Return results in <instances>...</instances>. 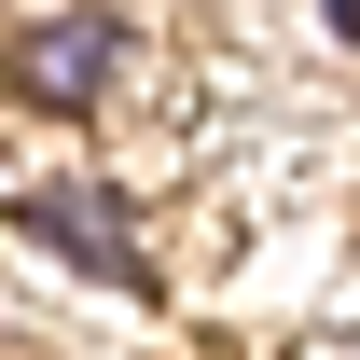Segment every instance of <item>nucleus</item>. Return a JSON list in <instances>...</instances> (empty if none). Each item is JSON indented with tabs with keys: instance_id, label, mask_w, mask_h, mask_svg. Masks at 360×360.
Returning a JSON list of instances; mask_svg holds the SVG:
<instances>
[{
	"instance_id": "nucleus-1",
	"label": "nucleus",
	"mask_w": 360,
	"mask_h": 360,
	"mask_svg": "<svg viewBox=\"0 0 360 360\" xmlns=\"http://www.w3.org/2000/svg\"><path fill=\"white\" fill-rule=\"evenodd\" d=\"M0 70H14V97H28V111H84V97L125 84V14H42Z\"/></svg>"
},
{
	"instance_id": "nucleus-2",
	"label": "nucleus",
	"mask_w": 360,
	"mask_h": 360,
	"mask_svg": "<svg viewBox=\"0 0 360 360\" xmlns=\"http://www.w3.org/2000/svg\"><path fill=\"white\" fill-rule=\"evenodd\" d=\"M28 236H56V250H70V264H97V277H125V264H139L125 194H97V180H42V194H28Z\"/></svg>"
}]
</instances>
